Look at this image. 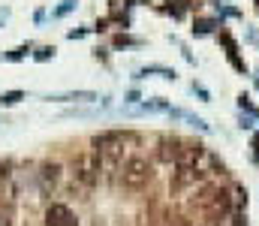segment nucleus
Masks as SVG:
<instances>
[{
	"mask_svg": "<svg viewBox=\"0 0 259 226\" xmlns=\"http://www.w3.org/2000/svg\"><path fill=\"white\" fill-rule=\"evenodd\" d=\"M148 178H151V163L145 157H130L121 169L124 187H142V184H148Z\"/></svg>",
	"mask_w": 259,
	"mask_h": 226,
	"instance_id": "obj_1",
	"label": "nucleus"
},
{
	"mask_svg": "<svg viewBox=\"0 0 259 226\" xmlns=\"http://www.w3.org/2000/svg\"><path fill=\"white\" fill-rule=\"evenodd\" d=\"M97 172H100V160L94 157V154H81V157H75V178L81 181V184H94L97 181Z\"/></svg>",
	"mask_w": 259,
	"mask_h": 226,
	"instance_id": "obj_2",
	"label": "nucleus"
},
{
	"mask_svg": "<svg viewBox=\"0 0 259 226\" xmlns=\"http://www.w3.org/2000/svg\"><path fill=\"white\" fill-rule=\"evenodd\" d=\"M46 226H78V223H75V214L66 208L64 202H55L46 211Z\"/></svg>",
	"mask_w": 259,
	"mask_h": 226,
	"instance_id": "obj_3",
	"label": "nucleus"
},
{
	"mask_svg": "<svg viewBox=\"0 0 259 226\" xmlns=\"http://www.w3.org/2000/svg\"><path fill=\"white\" fill-rule=\"evenodd\" d=\"M61 163H42L39 166V184H42V190L49 193V190H55V184H58V178H61Z\"/></svg>",
	"mask_w": 259,
	"mask_h": 226,
	"instance_id": "obj_4",
	"label": "nucleus"
},
{
	"mask_svg": "<svg viewBox=\"0 0 259 226\" xmlns=\"http://www.w3.org/2000/svg\"><path fill=\"white\" fill-rule=\"evenodd\" d=\"M18 100H21V91H12V94H6V97H3V103H6V106H12V103H18Z\"/></svg>",
	"mask_w": 259,
	"mask_h": 226,
	"instance_id": "obj_5",
	"label": "nucleus"
},
{
	"mask_svg": "<svg viewBox=\"0 0 259 226\" xmlns=\"http://www.w3.org/2000/svg\"><path fill=\"white\" fill-rule=\"evenodd\" d=\"M49 55H55V49H49V46H46V49H39V55H36V58H39V61H46Z\"/></svg>",
	"mask_w": 259,
	"mask_h": 226,
	"instance_id": "obj_6",
	"label": "nucleus"
},
{
	"mask_svg": "<svg viewBox=\"0 0 259 226\" xmlns=\"http://www.w3.org/2000/svg\"><path fill=\"white\" fill-rule=\"evenodd\" d=\"M0 226H9V211L6 208H0Z\"/></svg>",
	"mask_w": 259,
	"mask_h": 226,
	"instance_id": "obj_7",
	"label": "nucleus"
}]
</instances>
